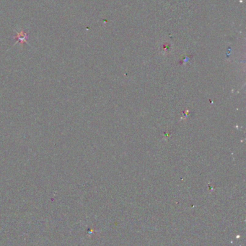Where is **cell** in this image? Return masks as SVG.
Returning <instances> with one entry per match:
<instances>
[{
  "label": "cell",
  "instance_id": "cell-1",
  "mask_svg": "<svg viewBox=\"0 0 246 246\" xmlns=\"http://www.w3.org/2000/svg\"><path fill=\"white\" fill-rule=\"evenodd\" d=\"M13 38L17 40V42L20 43V45L23 46V44L27 42V39L29 38V35H28L24 30H22L21 31L17 32Z\"/></svg>",
  "mask_w": 246,
  "mask_h": 246
}]
</instances>
